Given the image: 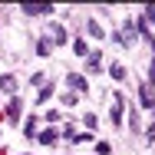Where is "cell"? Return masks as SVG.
I'll list each match as a JSON object with an SVG mask.
<instances>
[{"instance_id": "6da1fadb", "label": "cell", "mask_w": 155, "mask_h": 155, "mask_svg": "<svg viewBox=\"0 0 155 155\" xmlns=\"http://www.w3.org/2000/svg\"><path fill=\"white\" fill-rule=\"evenodd\" d=\"M122 122V93H112V125Z\"/></svg>"}, {"instance_id": "7a4b0ae2", "label": "cell", "mask_w": 155, "mask_h": 155, "mask_svg": "<svg viewBox=\"0 0 155 155\" xmlns=\"http://www.w3.org/2000/svg\"><path fill=\"white\" fill-rule=\"evenodd\" d=\"M23 13H53V7H50V3H23Z\"/></svg>"}, {"instance_id": "3957f363", "label": "cell", "mask_w": 155, "mask_h": 155, "mask_svg": "<svg viewBox=\"0 0 155 155\" xmlns=\"http://www.w3.org/2000/svg\"><path fill=\"white\" fill-rule=\"evenodd\" d=\"M0 89H3V93H13V89H17V79H13V76H0Z\"/></svg>"}, {"instance_id": "277c9868", "label": "cell", "mask_w": 155, "mask_h": 155, "mask_svg": "<svg viewBox=\"0 0 155 155\" xmlns=\"http://www.w3.org/2000/svg\"><path fill=\"white\" fill-rule=\"evenodd\" d=\"M139 96H142V106H145V109H152V106H155V99L149 96V86H139Z\"/></svg>"}, {"instance_id": "5b68a950", "label": "cell", "mask_w": 155, "mask_h": 155, "mask_svg": "<svg viewBox=\"0 0 155 155\" xmlns=\"http://www.w3.org/2000/svg\"><path fill=\"white\" fill-rule=\"evenodd\" d=\"M7 116H10V119H17V116H20V99H17V96L10 99V109H7Z\"/></svg>"}, {"instance_id": "8992f818", "label": "cell", "mask_w": 155, "mask_h": 155, "mask_svg": "<svg viewBox=\"0 0 155 155\" xmlns=\"http://www.w3.org/2000/svg\"><path fill=\"white\" fill-rule=\"evenodd\" d=\"M69 86H73V89H86V79H83V76H76V73H73V76H69Z\"/></svg>"}, {"instance_id": "52a82bcc", "label": "cell", "mask_w": 155, "mask_h": 155, "mask_svg": "<svg viewBox=\"0 0 155 155\" xmlns=\"http://www.w3.org/2000/svg\"><path fill=\"white\" fill-rule=\"evenodd\" d=\"M40 142H46V145H50V142H56V129H46V132L40 135Z\"/></svg>"}, {"instance_id": "ba28073f", "label": "cell", "mask_w": 155, "mask_h": 155, "mask_svg": "<svg viewBox=\"0 0 155 155\" xmlns=\"http://www.w3.org/2000/svg\"><path fill=\"white\" fill-rule=\"evenodd\" d=\"M36 53H40V56H50V43L40 40V43H36Z\"/></svg>"}, {"instance_id": "9c48e42d", "label": "cell", "mask_w": 155, "mask_h": 155, "mask_svg": "<svg viewBox=\"0 0 155 155\" xmlns=\"http://www.w3.org/2000/svg\"><path fill=\"white\" fill-rule=\"evenodd\" d=\"M50 96H53V89H50V86H43V89H40V96H36V102H46Z\"/></svg>"}, {"instance_id": "30bf717a", "label": "cell", "mask_w": 155, "mask_h": 155, "mask_svg": "<svg viewBox=\"0 0 155 155\" xmlns=\"http://www.w3.org/2000/svg\"><path fill=\"white\" fill-rule=\"evenodd\" d=\"M73 50H76L79 56H86V40H76V43H73Z\"/></svg>"}, {"instance_id": "8fae6325", "label": "cell", "mask_w": 155, "mask_h": 155, "mask_svg": "<svg viewBox=\"0 0 155 155\" xmlns=\"http://www.w3.org/2000/svg\"><path fill=\"white\" fill-rule=\"evenodd\" d=\"M96 152H99V155H109V152H112V145H109V142H99V145H96Z\"/></svg>"}, {"instance_id": "7c38bea8", "label": "cell", "mask_w": 155, "mask_h": 155, "mask_svg": "<svg viewBox=\"0 0 155 155\" xmlns=\"http://www.w3.org/2000/svg\"><path fill=\"white\" fill-rule=\"evenodd\" d=\"M145 17H149V23L155 27V3H149V7H145Z\"/></svg>"}, {"instance_id": "4fadbf2b", "label": "cell", "mask_w": 155, "mask_h": 155, "mask_svg": "<svg viewBox=\"0 0 155 155\" xmlns=\"http://www.w3.org/2000/svg\"><path fill=\"white\" fill-rule=\"evenodd\" d=\"M89 33H93V36H102V30H99V23H96V20H89Z\"/></svg>"}, {"instance_id": "5bb4252c", "label": "cell", "mask_w": 155, "mask_h": 155, "mask_svg": "<svg viewBox=\"0 0 155 155\" xmlns=\"http://www.w3.org/2000/svg\"><path fill=\"white\" fill-rule=\"evenodd\" d=\"M149 79H152V83H155V63H152V69H149Z\"/></svg>"}]
</instances>
